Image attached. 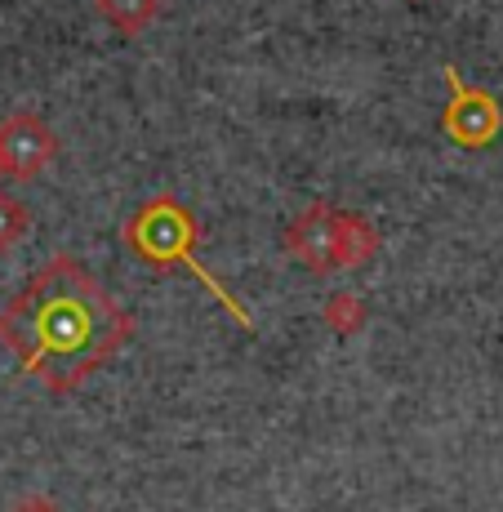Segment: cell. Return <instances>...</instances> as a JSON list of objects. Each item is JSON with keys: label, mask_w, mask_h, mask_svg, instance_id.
Segmentation results:
<instances>
[{"label": "cell", "mask_w": 503, "mask_h": 512, "mask_svg": "<svg viewBox=\"0 0 503 512\" xmlns=\"http://www.w3.org/2000/svg\"><path fill=\"white\" fill-rule=\"evenodd\" d=\"M130 339V312L76 259H54L0 312V343L49 392H72Z\"/></svg>", "instance_id": "1"}, {"label": "cell", "mask_w": 503, "mask_h": 512, "mask_svg": "<svg viewBox=\"0 0 503 512\" xmlns=\"http://www.w3.org/2000/svg\"><path fill=\"white\" fill-rule=\"evenodd\" d=\"M125 245H130V250L143 263H152V268H187L196 281L205 285V290L214 294V299L223 303V308L232 312L236 321H241L245 330H250V317L236 308L232 294L223 290V285L214 281L210 272L201 268V263H196V254H192V245H196V219L183 210V201H174V196H152L147 205H138V214L125 223Z\"/></svg>", "instance_id": "2"}, {"label": "cell", "mask_w": 503, "mask_h": 512, "mask_svg": "<svg viewBox=\"0 0 503 512\" xmlns=\"http://www.w3.org/2000/svg\"><path fill=\"white\" fill-rule=\"evenodd\" d=\"M446 81H450V107H446V134L463 147H486L490 139L499 134L503 125V112L499 103L490 98L486 90H472V85H463V76L455 67H446Z\"/></svg>", "instance_id": "3"}, {"label": "cell", "mask_w": 503, "mask_h": 512, "mask_svg": "<svg viewBox=\"0 0 503 512\" xmlns=\"http://www.w3.org/2000/svg\"><path fill=\"white\" fill-rule=\"evenodd\" d=\"M54 152H58L54 130L45 121H36V116H14V121L0 125V174H9V179L18 183L36 179L54 161Z\"/></svg>", "instance_id": "4"}, {"label": "cell", "mask_w": 503, "mask_h": 512, "mask_svg": "<svg viewBox=\"0 0 503 512\" xmlns=\"http://www.w3.org/2000/svg\"><path fill=\"white\" fill-rule=\"evenodd\" d=\"M290 250L299 259H308L312 268H334L343 263V214H334L330 205H312L290 232H285Z\"/></svg>", "instance_id": "5"}, {"label": "cell", "mask_w": 503, "mask_h": 512, "mask_svg": "<svg viewBox=\"0 0 503 512\" xmlns=\"http://www.w3.org/2000/svg\"><path fill=\"white\" fill-rule=\"evenodd\" d=\"M98 9H103V14L112 18L116 27H125V32H138V27H143L147 18L156 14V0H98Z\"/></svg>", "instance_id": "6"}, {"label": "cell", "mask_w": 503, "mask_h": 512, "mask_svg": "<svg viewBox=\"0 0 503 512\" xmlns=\"http://www.w3.org/2000/svg\"><path fill=\"white\" fill-rule=\"evenodd\" d=\"M23 232H27V205L0 192V250H9Z\"/></svg>", "instance_id": "7"}, {"label": "cell", "mask_w": 503, "mask_h": 512, "mask_svg": "<svg viewBox=\"0 0 503 512\" xmlns=\"http://www.w3.org/2000/svg\"><path fill=\"white\" fill-rule=\"evenodd\" d=\"M14 512H58L54 504H49V499L45 495H32V499H23V504H18Z\"/></svg>", "instance_id": "8"}]
</instances>
